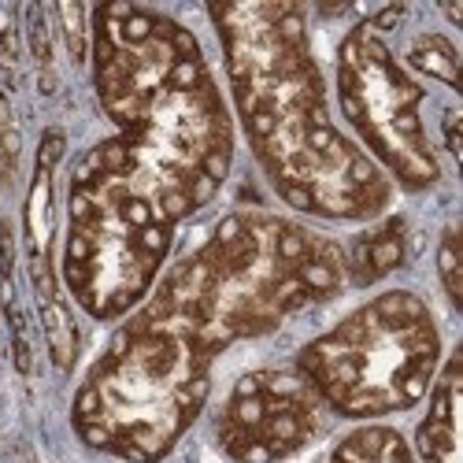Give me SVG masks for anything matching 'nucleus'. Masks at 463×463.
Wrapping results in <instances>:
<instances>
[{"label":"nucleus","mask_w":463,"mask_h":463,"mask_svg":"<svg viewBox=\"0 0 463 463\" xmlns=\"http://www.w3.org/2000/svg\"><path fill=\"white\" fill-rule=\"evenodd\" d=\"M208 12L249 148L279 197L304 215L337 222L382 215L393 197L390 178L330 119L304 8L289 0H249L212 5Z\"/></svg>","instance_id":"1"},{"label":"nucleus","mask_w":463,"mask_h":463,"mask_svg":"<svg viewBox=\"0 0 463 463\" xmlns=\"http://www.w3.org/2000/svg\"><path fill=\"white\" fill-rule=\"evenodd\" d=\"M93 79L119 145L171 222L204 208L234 160V127L212 67L182 23L145 5L93 12Z\"/></svg>","instance_id":"2"},{"label":"nucleus","mask_w":463,"mask_h":463,"mask_svg":"<svg viewBox=\"0 0 463 463\" xmlns=\"http://www.w3.org/2000/svg\"><path fill=\"white\" fill-rule=\"evenodd\" d=\"M345 279V252L330 238L282 215L234 212L141 307L219 356L226 345L271 334L307 304L334 297Z\"/></svg>","instance_id":"3"},{"label":"nucleus","mask_w":463,"mask_h":463,"mask_svg":"<svg viewBox=\"0 0 463 463\" xmlns=\"http://www.w3.org/2000/svg\"><path fill=\"white\" fill-rule=\"evenodd\" d=\"M212 360L193 334L137 307L74 397V430L90 449L111 456L164 459L208 401Z\"/></svg>","instance_id":"4"},{"label":"nucleus","mask_w":463,"mask_h":463,"mask_svg":"<svg viewBox=\"0 0 463 463\" xmlns=\"http://www.w3.org/2000/svg\"><path fill=\"white\" fill-rule=\"evenodd\" d=\"M175 222L141 185L119 137L93 145L71 175L63 282L100 323L152 293L171 252Z\"/></svg>","instance_id":"5"},{"label":"nucleus","mask_w":463,"mask_h":463,"mask_svg":"<svg viewBox=\"0 0 463 463\" xmlns=\"http://www.w3.org/2000/svg\"><path fill=\"white\" fill-rule=\"evenodd\" d=\"M441 356L430 307L393 289L345 316L330 334L304 345L297 374L323 408L345 419L393 415L427 397Z\"/></svg>","instance_id":"6"},{"label":"nucleus","mask_w":463,"mask_h":463,"mask_svg":"<svg viewBox=\"0 0 463 463\" xmlns=\"http://www.w3.org/2000/svg\"><path fill=\"white\" fill-rule=\"evenodd\" d=\"M337 100L349 127L378 167L404 189H427L441 178L430 137L422 130V90L382 45L371 23L356 26L337 49Z\"/></svg>","instance_id":"7"},{"label":"nucleus","mask_w":463,"mask_h":463,"mask_svg":"<svg viewBox=\"0 0 463 463\" xmlns=\"http://www.w3.org/2000/svg\"><path fill=\"white\" fill-rule=\"evenodd\" d=\"M323 401L297 371H252L226 397L215 434L230 459L279 463L316 441Z\"/></svg>","instance_id":"8"},{"label":"nucleus","mask_w":463,"mask_h":463,"mask_svg":"<svg viewBox=\"0 0 463 463\" xmlns=\"http://www.w3.org/2000/svg\"><path fill=\"white\" fill-rule=\"evenodd\" d=\"M63 156V134L49 130L37 148V164H33V182L26 193V267H30V282L37 293V307H42V326L49 353L60 371H71L74 356H79V326L67 300L60 297V282L52 271V234H56V219H52V175Z\"/></svg>","instance_id":"9"},{"label":"nucleus","mask_w":463,"mask_h":463,"mask_svg":"<svg viewBox=\"0 0 463 463\" xmlns=\"http://www.w3.org/2000/svg\"><path fill=\"white\" fill-rule=\"evenodd\" d=\"M404 245H408V226L401 215L382 219L374 230L360 234L349 252H345V275L356 286H371L385 275H393L404 263Z\"/></svg>","instance_id":"10"},{"label":"nucleus","mask_w":463,"mask_h":463,"mask_svg":"<svg viewBox=\"0 0 463 463\" xmlns=\"http://www.w3.org/2000/svg\"><path fill=\"white\" fill-rule=\"evenodd\" d=\"M456 408H459V360L449 364L441 390L434 393V411L419 434L427 463H456Z\"/></svg>","instance_id":"11"},{"label":"nucleus","mask_w":463,"mask_h":463,"mask_svg":"<svg viewBox=\"0 0 463 463\" xmlns=\"http://www.w3.org/2000/svg\"><path fill=\"white\" fill-rule=\"evenodd\" d=\"M326 463H415L411 449L397 430L385 427H364L356 434L345 438Z\"/></svg>","instance_id":"12"},{"label":"nucleus","mask_w":463,"mask_h":463,"mask_svg":"<svg viewBox=\"0 0 463 463\" xmlns=\"http://www.w3.org/2000/svg\"><path fill=\"white\" fill-rule=\"evenodd\" d=\"M408 63L415 71H422V74H434V79H441L452 90L459 86V56H456L452 42H449V37H441V33L415 37L411 49H408Z\"/></svg>","instance_id":"13"},{"label":"nucleus","mask_w":463,"mask_h":463,"mask_svg":"<svg viewBox=\"0 0 463 463\" xmlns=\"http://www.w3.org/2000/svg\"><path fill=\"white\" fill-rule=\"evenodd\" d=\"M26 33H30V49H33L37 71H42V86H45V93H52V42H49V23H45L42 5L26 8Z\"/></svg>","instance_id":"14"},{"label":"nucleus","mask_w":463,"mask_h":463,"mask_svg":"<svg viewBox=\"0 0 463 463\" xmlns=\"http://www.w3.org/2000/svg\"><path fill=\"white\" fill-rule=\"evenodd\" d=\"M438 267H441V282L449 300L459 307L463 304V245H459V230H445L441 238V252H438Z\"/></svg>","instance_id":"15"},{"label":"nucleus","mask_w":463,"mask_h":463,"mask_svg":"<svg viewBox=\"0 0 463 463\" xmlns=\"http://www.w3.org/2000/svg\"><path fill=\"white\" fill-rule=\"evenodd\" d=\"M15 167H19V127L8 97L0 93V185H12Z\"/></svg>","instance_id":"16"},{"label":"nucleus","mask_w":463,"mask_h":463,"mask_svg":"<svg viewBox=\"0 0 463 463\" xmlns=\"http://www.w3.org/2000/svg\"><path fill=\"white\" fill-rule=\"evenodd\" d=\"M52 15L60 19L63 26V37H67V52L74 63H86V45H90V37H86V8L82 5H56Z\"/></svg>","instance_id":"17"},{"label":"nucleus","mask_w":463,"mask_h":463,"mask_svg":"<svg viewBox=\"0 0 463 463\" xmlns=\"http://www.w3.org/2000/svg\"><path fill=\"white\" fill-rule=\"evenodd\" d=\"M19 67V8L0 5V71L15 74Z\"/></svg>","instance_id":"18"},{"label":"nucleus","mask_w":463,"mask_h":463,"mask_svg":"<svg viewBox=\"0 0 463 463\" xmlns=\"http://www.w3.org/2000/svg\"><path fill=\"white\" fill-rule=\"evenodd\" d=\"M445 137H449V152L459 160V115L456 111L445 115Z\"/></svg>","instance_id":"19"}]
</instances>
